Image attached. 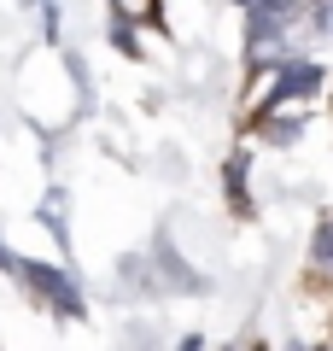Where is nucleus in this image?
I'll return each mask as SVG.
<instances>
[{
  "label": "nucleus",
  "instance_id": "nucleus-6",
  "mask_svg": "<svg viewBox=\"0 0 333 351\" xmlns=\"http://www.w3.org/2000/svg\"><path fill=\"white\" fill-rule=\"evenodd\" d=\"M111 12L123 18V24H135V18H152V12H158V0H111Z\"/></svg>",
  "mask_w": 333,
  "mask_h": 351
},
{
  "label": "nucleus",
  "instance_id": "nucleus-1",
  "mask_svg": "<svg viewBox=\"0 0 333 351\" xmlns=\"http://www.w3.org/2000/svg\"><path fill=\"white\" fill-rule=\"evenodd\" d=\"M12 276H18V281H29V293H36V299H47L59 316H82V293H76V281L64 276V269H47V263L12 258Z\"/></svg>",
  "mask_w": 333,
  "mask_h": 351
},
{
  "label": "nucleus",
  "instance_id": "nucleus-7",
  "mask_svg": "<svg viewBox=\"0 0 333 351\" xmlns=\"http://www.w3.org/2000/svg\"><path fill=\"white\" fill-rule=\"evenodd\" d=\"M111 41H117V47H123V53H135V29H129L123 18H117V24H111Z\"/></svg>",
  "mask_w": 333,
  "mask_h": 351
},
{
  "label": "nucleus",
  "instance_id": "nucleus-2",
  "mask_svg": "<svg viewBox=\"0 0 333 351\" xmlns=\"http://www.w3.org/2000/svg\"><path fill=\"white\" fill-rule=\"evenodd\" d=\"M316 88H321V71H316V64H304V59H293V64H281V71H275L269 106H298V100H310Z\"/></svg>",
  "mask_w": 333,
  "mask_h": 351
},
{
  "label": "nucleus",
  "instance_id": "nucleus-4",
  "mask_svg": "<svg viewBox=\"0 0 333 351\" xmlns=\"http://www.w3.org/2000/svg\"><path fill=\"white\" fill-rule=\"evenodd\" d=\"M310 263L316 269H333V217L316 223V234H310Z\"/></svg>",
  "mask_w": 333,
  "mask_h": 351
},
{
  "label": "nucleus",
  "instance_id": "nucleus-3",
  "mask_svg": "<svg viewBox=\"0 0 333 351\" xmlns=\"http://www.w3.org/2000/svg\"><path fill=\"white\" fill-rule=\"evenodd\" d=\"M246 59L258 64V71H269V64H293L286 29H263V24H251V36H246Z\"/></svg>",
  "mask_w": 333,
  "mask_h": 351
},
{
  "label": "nucleus",
  "instance_id": "nucleus-5",
  "mask_svg": "<svg viewBox=\"0 0 333 351\" xmlns=\"http://www.w3.org/2000/svg\"><path fill=\"white\" fill-rule=\"evenodd\" d=\"M310 29L321 41H333V0H310Z\"/></svg>",
  "mask_w": 333,
  "mask_h": 351
}]
</instances>
